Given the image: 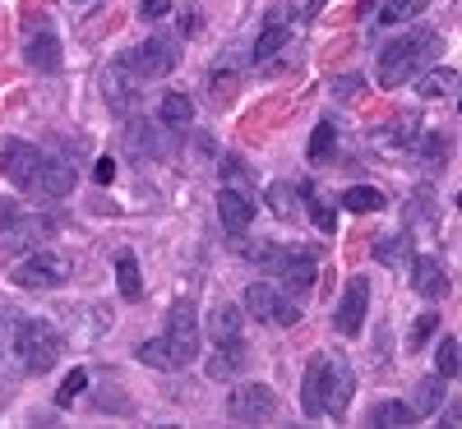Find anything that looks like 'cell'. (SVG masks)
I'll list each match as a JSON object with an SVG mask.
<instances>
[{"label": "cell", "instance_id": "6da1fadb", "mask_svg": "<svg viewBox=\"0 0 462 429\" xmlns=\"http://www.w3.org/2000/svg\"><path fill=\"white\" fill-rule=\"evenodd\" d=\"M352 393H356V374L346 365L337 351L328 356H315L305 365V383H300V411L319 420V415H346L352 406Z\"/></svg>", "mask_w": 462, "mask_h": 429}, {"label": "cell", "instance_id": "7a4b0ae2", "mask_svg": "<svg viewBox=\"0 0 462 429\" xmlns=\"http://www.w3.org/2000/svg\"><path fill=\"white\" fill-rule=\"evenodd\" d=\"M435 32H402L398 42H389L379 51V88H402L416 69H426L435 56Z\"/></svg>", "mask_w": 462, "mask_h": 429}, {"label": "cell", "instance_id": "3957f363", "mask_svg": "<svg viewBox=\"0 0 462 429\" xmlns=\"http://www.w3.org/2000/svg\"><path fill=\"white\" fill-rule=\"evenodd\" d=\"M10 351H14V361H19L23 374H47L60 361V333L51 324H42V319H23V324H14Z\"/></svg>", "mask_w": 462, "mask_h": 429}, {"label": "cell", "instance_id": "277c9868", "mask_svg": "<svg viewBox=\"0 0 462 429\" xmlns=\"http://www.w3.org/2000/svg\"><path fill=\"white\" fill-rule=\"evenodd\" d=\"M14 287H28V291H47V287H60L69 282V259L56 254V250H32L28 259L14 263Z\"/></svg>", "mask_w": 462, "mask_h": 429}, {"label": "cell", "instance_id": "5b68a950", "mask_svg": "<svg viewBox=\"0 0 462 429\" xmlns=\"http://www.w3.org/2000/svg\"><path fill=\"white\" fill-rule=\"evenodd\" d=\"M167 351H171L176 370L199 361V324H195V305L189 300H176L167 315Z\"/></svg>", "mask_w": 462, "mask_h": 429}, {"label": "cell", "instance_id": "8992f818", "mask_svg": "<svg viewBox=\"0 0 462 429\" xmlns=\"http://www.w3.org/2000/svg\"><path fill=\"white\" fill-rule=\"evenodd\" d=\"M97 93H102V102H106L116 115H125V111L134 106V97H139V74L130 69V60H111V65H102V74H97Z\"/></svg>", "mask_w": 462, "mask_h": 429}, {"label": "cell", "instance_id": "52a82bcc", "mask_svg": "<svg viewBox=\"0 0 462 429\" xmlns=\"http://www.w3.org/2000/svg\"><path fill=\"white\" fill-rule=\"evenodd\" d=\"M23 60L37 74H56L60 69V37H56V28L47 19L23 23Z\"/></svg>", "mask_w": 462, "mask_h": 429}, {"label": "cell", "instance_id": "ba28073f", "mask_svg": "<svg viewBox=\"0 0 462 429\" xmlns=\"http://www.w3.org/2000/svg\"><path fill=\"white\" fill-rule=\"evenodd\" d=\"M0 171H5V180L19 185V189H37V176H42V152H37L32 143H23V139H10L5 148H0Z\"/></svg>", "mask_w": 462, "mask_h": 429}, {"label": "cell", "instance_id": "9c48e42d", "mask_svg": "<svg viewBox=\"0 0 462 429\" xmlns=\"http://www.w3.org/2000/svg\"><path fill=\"white\" fill-rule=\"evenodd\" d=\"M226 411H231V420L259 424V420H268L278 411V397H273V388H268V383H245V388H231Z\"/></svg>", "mask_w": 462, "mask_h": 429}, {"label": "cell", "instance_id": "30bf717a", "mask_svg": "<svg viewBox=\"0 0 462 429\" xmlns=\"http://www.w3.org/2000/svg\"><path fill=\"white\" fill-rule=\"evenodd\" d=\"M176 60H180V51H176L171 37H148L139 51H130V69L139 79H162V74L176 69Z\"/></svg>", "mask_w": 462, "mask_h": 429}, {"label": "cell", "instance_id": "8fae6325", "mask_svg": "<svg viewBox=\"0 0 462 429\" xmlns=\"http://www.w3.org/2000/svg\"><path fill=\"white\" fill-rule=\"evenodd\" d=\"M365 309H370V282H365V278H352V282H346V291H342V300H337L333 328H337L342 337H356L361 324H365Z\"/></svg>", "mask_w": 462, "mask_h": 429}, {"label": "cell", "instance_id": "7c38bea8", "mask_svg": "<svg viewBox=\"0 0 462 429\" xmlns=\"http://www.w3.org/2000/svg\"><path fill=\"white\" fill-rule=\"evenodd\" d=\"M411 291H416L420 300H444V296H448V272H444V263L430 259V254L411 259Z\"/></svg>", "mask_w": 462, "mask_h": 429}, {"label": "cell", "instance_id": "4fadbf2b", "mask_svg": "<svg viewBox=\"0 0 462 429\" xmlns=\"http://www.w3.org/2000/svg\"><path fill=\"white\" fill-rule=\"evenodd\" d=\"M250 365V346L241 337H222L213 342V356H208V379H236Z\"/></svg>", "mask_w": 462, "mask_h": 429}, {"label": "cell", "instance_id": "5bb4252c", "mask_svg": "<svg viewBox=\"0 0 462 429\" xmlns=\"http://www.w3.org/2000/svg\"><path fill=\"white\" fill-rule=\"evenodd\" d=\"M217 217H222V226H226V236H241V231H250V222H254L250 194H241V189H222V194H217Z\"/></svg>", "mask_w": 462, "mask_h": 429}, {"label": "cell", "instance_id": "9a60e30c", "mask_svg": "<svg viewBox=\"0 0 462 429\" xmlns=\"http://www.w3.org/2000/svg\"><path fill=\"white\" fill-rule=\"evenodd\" d=\"M273 268H278V278H282V287H287V291H310V287H315V278H319L315 254H282Z\"/></svg>", "mask_w": 462, "mask_h": 429}, {"label": "cell", "instance_id": "2e32d148", "mask_svg": "<svg viewBox=\"0 0 462 429\" xmlns=\"http://www.w3.org/2000/svg\"><path fill=\"white\" fill-rule=\"evenodd\" d=\"M37 189L47 194V199H65L74 189V167L65 158H42V176H37Z\"/></svg>", "mask_w": 462, "mask_h": 429}, {"label": "cell", "instance_id": "e0dca14e", "mask_svg": "<svg viewBox=\"0 0 462 429\" xmlns=\"http://www.w3.org/2000/svg\"><path fill=\"white\" fill-rule=\"evenodd\" d=\"M241 309L250 319H259V324H273V309H278V291L268 287V282H254V287H245V300H241Z\"/></svg>", "mask_w": 462, "mask_h": 429}, {"label": "cell", "instance_id": "ac0fdd59", "mask_svg": "<svg viewBox=\"0 0 462 429\" xmlns=\"http://www.w3.org/2000/svg\"><path fill=\"white\" fill-rule=\"evenodd\" d=\"M457 69H448V65H439V69H426L420 74V84H416V93L426 97V102H439V97H448V93H457Z\"/></svg>", "mask_w": 462, "mask_h": 429}, {"label": "cell", "instance_id": "d6986e66", "mask_svg": "<svg viewBox=\"0 0 462 429\" xmlns=\"http://www.w3.org/2000/svg\"><path fill=\"white\" fill-rule=\"evenodd\" d=\"M444 383H448L444 374H430V379H420L407 406H411L416 415H435V411H439V402H444Z\"/></svg>", "mask_w": 462, "mask_h": 429}, {"label": "cell", "instance_id": "ffe728a7", "mask_svg": "<svg viewBox=\"0 0 462 429\" xmlns=\"http://www.w3.org/2000/svg\"><path fill=\"white\" fill-rule=\"evenodd\" d=\"M158 121H162L167 130H189V125H195V106H189L185 93H167V97H162V111H158Z\"/></svg>", "mask_w": 462, "mask_h": 429}, {"label": "cell", "instance_id": "44dd1931", "mask_svg": "<svg viewBox=\"0 0 462 429\" xmlns=\"http://www.w3.org/2000/svg\"><path fill=\"white\" fill-rule=\"evenodd\" d=\"M342 208L346 213H383L389 199H383V189H374V185H352L342 194Z\"/></svg>", "mask_w": 462, "mask_h": 429}, {"label": "cell", "instance_id": "7402d4cb", "mask_svg": "<svg viewBox=\"0 0 462 429\" xmlns=\"http://www.w3.org/2000/svg\"><path fill=\"white\" fill-rule=\"evenodd\" d=\"M416 420V411L407 406V402H379L374 411H370V424L374 429H402V424H411Z\"/></svg>", "mask_w": 462, "mask_h": 429}, {"label": "cell", "instance_id": "603a6c76", "mask_svg": "<svg viewBox=\"0 0 462 429\" xmlns=\"http://www.w3.org/2000/svg\"><path fill=\"white\" fill-rule=\"evenodd\" d=\"M241 309L236 305H217L213 315H208V333H213V342H222V337H241Z\"/></svg>", "mask_w": 462, "mask_h": 429}, {"label": "cell", "instance_id": "cb8c5ba5", "mask_svg": "<svg viewBox=\"0 0 462 429\" xmlns=\"http://www.w3.org/2000/svg\"><path fill=\"white\" fill-rule=\"evenodd\" d=\"M448 152H453V139L439 130V134H426V143H420V162H426L430 171H444L448 167Z\"/></svg>", "mask_w": 462, "mask_h": 429}, {"label": "cell", "instance_id": "d4e9b609", "mask_svg": "<svg viewBox=\"0 0 462 429\" xmlns=\"http://www.w3.org/2000/svg\"><path fill=\"white\" fill-rule=\"evenodd\" d=\"M116 282H121V296H125V300H139V296H143V278H139L134 254H121V259H116Z\"/></svg>", "mask_w": 462, "mask_h": 429}, {"label": "cell", "instance_id": "484cf974", "mask_svg": "<svg viewBox=\"0 0 462 429\" xmlns=\"http://www.w3.org/2000/svg\"><path fill=\"white\" fill-rule=\"evenodd\" d=\"M379 143L389 148V152H393V148H411V143H416V115H398L393 125H383Z\"/></svg>", "mask_w": 462, "mask_h": 429}, {"label": "cell", "instance_id": "4316f807", "mask_svg": "<svg viewBox=\"0 0 462 429\" xmlns=\"http://www.w3.org/2000/svg\"><path fill=\"white\" fill-rule=\"evenodd\" d=\"M374 259L389 263V268H398L402 259H411V236H379V241H374Z\"/></svg>", "mask_w": 462, "mask_h": 429}, {"label": "cell", "instance_id": "83f0119b", "mask_svg": "<svg viewBox=\"0 0 462 429\" xmlns=\"http://www.w3.org/2000/svg\"><path fill=\"white\" fill-rule=\"evenodd\" d=\"M300 194H305V199H310V222H315V226L324 231V236H333V231H337V208H333L328 199H319V194H315L310 185H305Z\"/></svg>", "mask_w": 462, "mask_h": 429}, {"label": "cell", "instance_id": "f1b7e54d", "mask_svg": "<svg viewBox=\"0 0 462 429\" xmlns=\"http://www.w3.org/2000/svg\"><path fill=\"white\" fill-rule=\"evenodd\" d=\"M51 226L56 222H47V217H32V222L14 226L10 236H5V250H23V245H32V236H51Z\"/></svg>", "mask_w": 462, "mask_h": 429}, {"label": "cell", "instance_id": "f546056e", "mask_svg": "<svg viewBox=\"0 0 462 429\" xmlns=\"http://www.w3.org/2000/svg\"><path fill=\"white\" fill-rule=\"evenodd\" d=\"M125 143H130V152H143V158H158V152H162V143L152 139V125L148 121H134L125 130Z\"/></svg>", "mask_w": 462, "mask_h": 429}, {"label": "cell", "instance_id": "4dcf8cb0", "mask_svg": "<svg viewBox=\"0 0 462 429\" xmlns=\"http://www.w3.org/2000/svg\"><path fill=\"white\" fill-rule=\"evenodd\" d=\"M435 328H439L435 309H430V315H416V324H411V333H407V351H426L430 337H435Z\"/></svg>", "mask_w": 462, "mask_h": 429}, {"label": "cell", "instance_id": "1f68e13d", "mask_svg": "<svg viewBox=\"0 0 462 429\" xmlns=\"http://www.w3.org/2000/svg\"><path fill=\"white\" fill-rule=\"evenodd\" d=\"M333 143H337L333 121H319V125H315V134H310V148H305V152H310V162H324L328 152H333Z\"/></svg>", "mask_w": 462, "mask_h": 429}, {"label": "cell", "instance_id": "d6a6232c", "mask_svg": "<svg viewBox=\"0 0 462 429\" xmlns=\"http://www.w3.org/2000/svg\"><path fill=\"white\" fill-rule=\"evenodd\" d=\"M139 361H143V365H152V370H176L171 351H167V337H152V342H143V346H139Z\"/></svg>", "mask_w": 462, "mask_h": 429}, {"label": "cell", "instance_id": "836d02e7", "mask_svg": "<svg viewBox=\"0 0 462 429\" xmlns=\"http://www.w3.org/2000/svg\"><path fill=\"white\" fill-rule=\"evenodd\" d=\"M287 47V32H282V23H268L263 32H259V42H254V60H268V56H278Z\"/></svg>", "mask_w": 462, "mask_h": 429}, {"label": "cell", "instance_id": "e575fe53", "mask_svg": "<svg viewBox=\"0 0 462 429\" xmlns=\"http://www.w3.org/2000/svg\"><path fill=\"white\" fill-rule=\"evenodd\" d=\"M411 14H416V0H383V10H379V23L398 28V23H407Z\"/></svg>", "mask_w": 462, "mask_h": 429}, {"label": "cell", "instance_id": "d590c367", "mask_svg": "<svg viewBox=\"0 0 462 429\" xmlns=\"http://www.w3.org/2000/svg\"><path fill=\"white\" fill-rule=\"evenodd\" d=\"M84 388H88V370H69L65 383H60V393H56V402L60 406H74V397H79Z\"/></svg>", "mask_w": 462, "mask_h": 429}, {"label": "cell", "instance_id": "8d00e7d4", "mask_svg": "<svg viewBox=\"0 0 462 429\" xmlns=\"http://www.w3.org/2000/svg\"><path fill=\"white\" fill-rule=\"evenodd\" d=\"M268 204H273L278 217H291V213H296V189L282 185V180H278V185H268Z\"/></svg>", "mask_w": 462, "mask_h": 429}, {"label": "cell", "instance_id": "74e56055", "mask_svg": "<svg viewBox=\"0 0 462 429\" xmlns=\"http://www.w3.org/2000/svg\"><path fill=\"white\" fill-rule=\"evenodd\" d=\"M435 370H439L444 379L457 374V342H453V337H444V342L435 346Z\"/></svg>", "mask_w": 462, "mask_h": 429}, {"label": "cell", "instance_id": "f35d334b", "mask_svg": "<svg viewBox=\"0 0 462 429\" xmlns=\"http://www.w3.org/2000/svg\"><path fill=\"white\" fill-rule=\"evenodd\" d=\"M273 324H278V328H296V324H300V309H296L291 300H282V296H278V309H273Z\"/></svg>", "mask_w": 462, "mask_h": 429}, {"label": "cell", "instance_id": "ab89813d", "mask_svg": "<svg viewBox=\"0 0 462 429\" xmlns=\"http://www.w3.org/2000/svg\"><path fill=\"white\" fill-rule=\"evenodd\" d=\"M208 84H213V93H217V102H231V93H236V74H208Z\"/></svg>", "mask_w": 462, "mask_h": 429}, {"label": "cell", "instance_id": "60d3db41", "mask_svg": "<svg viewBox=\"0 0 462 429\" xmlns=\"http://www.w3.org/2000/svg\"><path fill=\"white\" fill-rule=\"evenodd\" d=\"M333 93L337 97H356V93H365V79L361 74H342V79H333Z\"/></svg>", "mask_w": 462, "mask_h": 429}, {"label": "cell", "instance_id": "b9f144b4", "mask_svg": "<svg viewBox=\"0 0 462 429\" xmlns=\"http://www.w3.org/2000/svg\"><path fill=\"white\" fill-rule=\"evenodd\" d=\"M171 14V0H143L139 5V19H167Z\"/></svg>", "mask_w": 462, "mask_h": 429}, {"label": "cell", "instance_id": "7bdbcfd3", "mask_svg": "<svg viewBox=\"0 0 462 429\" xmlns=\"http://www.w3.org/2000/svg\"><path fill=\"white\" fill-rule=\"evenodd\" d=\"M14 217H19V204H14V199H0V231H5Z\"/></svg>", "mask_w": 462, "mask_h": 429}, {"label": "cell", "instance_id": "ee69618b", "mask_svg": "<svg viewBox=\"0 0 462 429\" xmlns=\"http://www.w3.org/2000/svg\"><path fill=\"white\" fill-rule=\"evenodd\" d=\"M111 176H116V167H111L106 158H102V162H93V180H97V185H111Z\"/></svg>", "mask_w": 462, "mask_h": 429}, {"label": "cell", "instance_id": "f6af8a7d", "mask_svg": "<svg viewBox=\"0 0 462 429\" xmlns=\"http://www.w3.org/2000/svg\"><path fill=\"white\" fill-rule=\"evenodd\" d=\"M444 424H448V429H457V424H462V402H457V406H448V415H444Z\"/></svg>", "mask_w": 462, "mask_h": 429}, {"label": "cell", "instance_id": "bcb514c9", "mask_svg": "<svg viewBox=\"0 0 462 429\" xmlns=\"http://www.w3.org/2000/svg\"><path fill=\"white\" fill-rule=\"evenodd\" d=\"M324 5H328V0H310V5H305V19H319V14H324Z\"/></svg>", "mask_w": 462, "mask_h": 429}, {"label": "cell", "instance_id": "7dc6e473", "mask_svg": "<svg viewBox=\"0 0 462 429\" xmlns=\"http://www.w3.org/2000/svg\"><path fill=\"white\" fill-rule=\"evenodd\" d=\"M457 374H462V342H457Z\"/></svg>", "mask_w": 462, "mask_h": 429}, {"label": "cell", "instance_id": "c3c4849f", "mask_svg": "<svg viewBox=\"0 0 462 429\" xmlns=\"http://www.w3.org/2000/svg\"><path fill=\"white\" fill-rule=\"evenodd\" d=\"M457 208H462V194H457Z\"/></svg>", "mask_w": 462, "mask_h": 429}, {"label": "cell", "instance_id": "681fc988", "mask_svg": "<svg viewBox=\"0 0 462 429\" xmlns=\"http://www.w3.org/2000/svg\"><path fill=\"white\" fill-rule=\"evenodd\" d=\"M457 111H462V97H457Z\"/></svg>", "mask_w": 462, "mask_h": 429}]
</instances>
